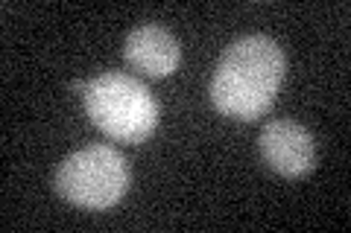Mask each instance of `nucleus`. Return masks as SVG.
Returning <instances> with one entry per match:
<instances>
[{
  "label": "nucleus",
  "mask_w": 351,
  "mask_h": 233,
  "mask_svg": "<svg viewBox=\"0 0 351 233\" xmlns=\"http://www.w3.org/2000/svg\"><path fill=\"white\" fill-rule=\"evenodd\" d=\"M281 79L284 53L278 44L267 36L240 38L217 64L211 79V102L219 114L252 123L272 108Z\"/></svg>",
  "instance_id": "f257e3e1"
},
{
  "label": "nucleus",
  "mask_w": 351,
  "mask_h": 233,
  "mask_svg": "<svg viewBox=\"0 0 351 233\" xmlns=\"http://www.w3.org/2000/svg\"><path fill=\"white\" fill-rule=\"evenodd\" d=\"M85 111L112 140L141 143L158 126V105L144 82L129 73H100L85 85Z\"/></svg>",
  "instance_id": "f03ea898"
},
{
  "label": "nucleus",
  "mask_w": 351,
  "mask_h": 233,
  "mask_svg": "<svg viewBox=\"0 0 351 233\" xmlns=\"http://www.w3.org/2000/svg\"><path fill=\"white\" fill-rule=\"evenodd\" d=\"M129 190V163L112 146L94 143L71 158L56 172V193L82 210L114 207Z\"/></svg>",
  "instance_id": "7ed1b4c3"
},
{
  "label": "nucleus",
  "mask_w": 351,
  "mask_h": 233,
  "mask_svg": "<svg viewBox=\"0 0 351 233\" xmlns=\"http://www.w3.org/2000/svg\"><path fill=\"white\" fill-rule=\"evenodd\" d=\"M261 154L272 169L287 175V178H299V175L313 169L316 146L313 137L304 126L293 123V120H276L261 131Z\"/></svg>",
  "instance_id": "20e7f679"
},
{
  "label": "nucleus",
  "mask_w": 351,
  "mask_h": 233,
  "mask_svg": "<svg viewBox=\"0 0 351 233\" xmlns=\"http://www.w3.org/2000/svg\"><path fill=\"white\" fill-rule=\"evenodd\" d=\"M123 55L132 70L149 76V79H164L179 68L182 50L173 32H167L158 24H144L129 32Z\"/></svg>",
  "instance_id": "39448f33"
}]
</instances>
